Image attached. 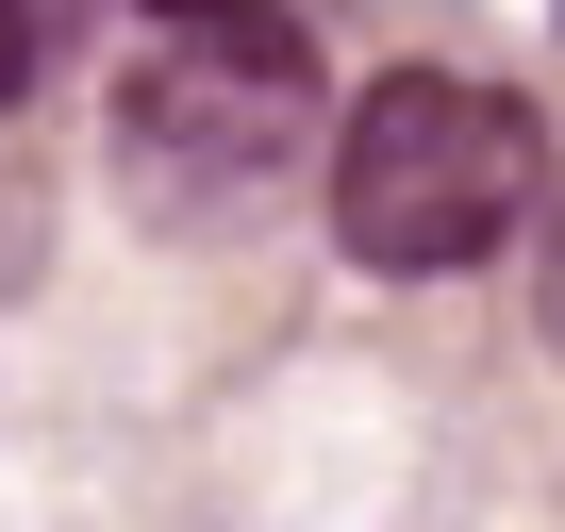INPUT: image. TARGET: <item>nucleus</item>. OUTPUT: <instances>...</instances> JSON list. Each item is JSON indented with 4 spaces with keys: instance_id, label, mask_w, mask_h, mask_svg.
<instances>
[{
    "instance_id": "1",
    "label": "nucleus",
    "mask_w": 565,
    "mask_h": 532,
    "mask_svg": "<svg viewBox=\"0 0 565 532\" xmlns=\"http://www.w3.org/2000/svg\"><path fill=\"white\" fill-rule=\"evenodd\" d=\"M532 216V117L466 67H383L333 117V233L383 284H449V266L515 249Z\"/></svg>"
},
{
    "instance_id": "2",
    "label": "nucleus",
    "mask_w": 565,
    "mask_h": 532,
    "mask_svg": "<svg viewBox=\"0 0 565 532\" xmlns=\"http://www.w3.org/2000/svg\"><path fill=\"white\" fill-rule=\"evenodd\" d=\"M300 134H317V51H300V18H167V34L117 67V183H134L150 216L249 200Z\"/></svg>"
},
{
    "instance_id": "3",
    "label": "nucleus",
    "mask_w": 565,
    "mask_h": 532,
    "mask_svg": "<svg viewBox=\"0 0 565 532\" xmlns=\"http://www.w3.org/2000/svg\"><path fill=\"white\" fill-rule=\"evenodd\" d=\"M532 300H548V350H565V183H548V249H532Z\"/></svg>"
},
{
    "instance_id": "4",
    "label": "nucleus",
    "mask_w": 565,
    "mask_h": 532,
    "mask_svg": "<svg viewBox=\"0 0 565 532\" xmlns=\"http://www.w3.org/2000/svg\"><path fill=\"white\" fill-rule=\"evenodd\" d=\"M18 67H34V34H18V0H0V100H18Z\"/></svg>"
}]
</instances>
